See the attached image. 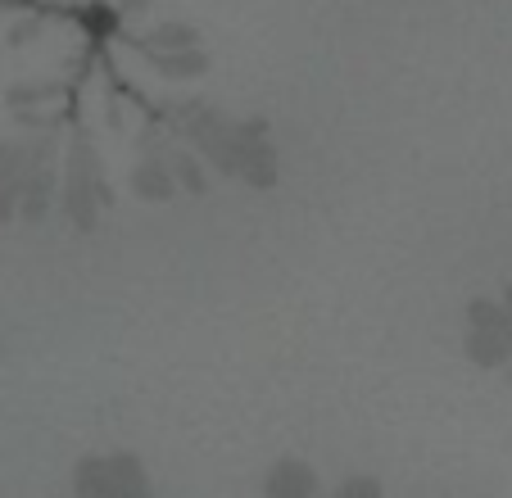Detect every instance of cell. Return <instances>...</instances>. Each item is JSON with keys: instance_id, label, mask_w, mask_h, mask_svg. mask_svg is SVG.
<instances>
[{"instance_id": "cell-1", "label": "cell", "mask_w": 512, "mask_h": 498, "mask_svg": "<svg viewBox=\"0 0 512 498\" xmlns=\"http://www.w3.org/2000/svg\"><path fill=\"white\" fill-rule=\"evenodd\" d=\"M114 204V191L105 182V168H100L96 150L87 141L73 145L68 154V173H64V218L73 231H96L100 209Z\"/></svg>"}, {"instance_id": "cell-2", "label": "cell", "mask_w": 512, "mask_h": 498, "mask_svg": "<svg viewBox=\"0 0 512 498\" xmlns=\"http://www.w3.org/2000/svg\"><path fill=\"white\" fill-rule=\"evenodd\" d=\"M463 354L485 372H499L512 363V313L503 308V299H472L467 304Z\"/></svg>"}, {"instance_id": "cell-3", "label": "cell", "mask_w": 512, "mask_h": 498, "mask_svg": "<svg viewBox=\"0 0 512 498\" xmlns=\"http://www.w3.org/2000/svg\"><path fill=\"white\" fill-rule=\"evenodd\" d=\"M73 489L91 498H145L150 476L132 453H105V458H82L73 471Z\"/></svg>"}, {"instance_id": "cell-4", "label": "cell", "mask_w": 512, "mask_h": 498, "mask_svg": "<svg viewBox=\"0 0 512 498\" xmlns=\"http://www.w3.org/2000/svg\"><path fill=\"white\" fill-rule=\"evenodd\" d=\"M322 489L318 471L309 467L304 458H277L263 476V494L268 498H313Z\"/></svg>"}, {"instance_id": "cell-5", "label": "cell", "mask_w": 512, "mask_h": 498, "mask_svg": "<svg viewBox=\"0 0 512 498\" xmlns=\"http://www.w3.org/2000/svg\"><path fill=\"white\" fill-rule=\"evenodd\" d=\"M132 195L145 204H168L177 195V177L168 168V154H145L132 168Z\"/></svg>"}, {"instance_id": "cell-6", "label": "cell", "mask_w": 512, "mask_h": 498, "mask_svg": "<svg viewBox=\"0 0 512 498\" xmlns=\"http://www.w3.org/2000/svg\"><path fill=\"white\" fill-rule=\"evenodd\" d=\"M145 55H150V64H155L164 77H173V82H191V77H204V73H209V55H204L200 46H182V50H145Z\"/></svg>"}, {"instance_id": "cell-7", "label": "cell", "mask_w": 512, "mask_h": 498, "mask_svg": "<svg viewBox=\"0 0 512 498\" xmlns=\"http://www.w3.org/2000/svg\"><path fill=\"white\" fill-rule=\"evenodd\" d=\"M168 168H173V177H177V191H186V195H209V168L200 163V154L177 150V154H168Z\"/></svg>"}, {"instance_id": "cell-8", "label": "cell", "mask_w": 512, "mask_h": 498, "mask_svg": "<svg viewBox=\"0 0 512 498\" xmlns=\"http://www.w3.org/2000/svg\"><path fill=\"white\" fill-rule=\"evenodd\" d=\"M182 46H200V32L191 23H159V28H150V37H141V50H182Z\"/></svg>"}, {"instance_id": "cell-9", "label": "cell", "mask_w": 512, "mask_h": 498, "mask_svg": "<svg viewBox=\"0 0 512 498\" xmlns=\"http://www.w3.org/2000/svg\"><path fill=\"white\" fill-rule=\"evenodd\" d=\"M336 494L340 498H381V494H386V485H381L377 476H345Z\"/></svg>"}, {"instance_id": "cell-10", "label": "cell", "mask_w": 512, "mask_h": 498, "mask_svg": "<svg viewBox=\"0 0 512 498\" xmlns=\"http://www.w3.org/2000/svg\"><path fill=\"white\" fill-rule=\"evenodd\" d=\"M10 218H19V168L10 177H0V227Z\"/></svg>"}, {"instance_id": "cell-11", "label": "cell", "mask_w": 512, "mask_h": 498, "mask_svg": "<svg viewBox=\"0 0 512 498\" xmlns=\"http://www.w3.org/2000/svg\"><path fill=\"white\" fill-rule=\"evenodd\" d=\"M55 96H59L55 82H46V87H41V82H28V87L10 91V105H23V100H55Z\"/></svg>"}, {"instance_id": "cell-12", "label": "cell", "mask_w": 512, "mask_h": 498, "mask_svg": "<svg viewBox=\"0 0 512 498\" xmlns=\"http://www.w3.org/2000/svg\"><path fill=\"white\" fill-rule=\"evenodd\" d=\"M150 10V0H118V19H136Z\"/></svg>"}, {"instance_id": "cell-13", "label": "cell", "mask_w": 512, "mask_h": 498, "mask_svg": "<svg viewBox=\"0 0 512 498\" xmlns=\"http://www.w3.org/2000/svg\"><path fill=\"white\" fill-rule=\"evenodd\" d=\"M37 32V19H23V23H14V32H10V46H23V41Z\"/></svg>"}, {"instance_id": "cell-14", "label": "cell", "mask_w": 512, "mask_h": 498, "mask_svg": "<svg viewBox=\"0 0 512 498\" xmlns=\"http://www.w3.org/2000/svg\"><path fill=\"white\" fill-rule=\"evenodd\" d=\"M14 168H19V150H10V145H0V177H10Z\"/></svg>"}, {"instance_id": "cell-15", "label": "cell", "mask_w": 512, "mask_h": 498, "mask_svg": "<svg viewBox=\"0 0 512 498\" xmlns=\"http://www.w3.org/2000/svg\"><path fill=\"white\" fill-rule=\"evenodd\" d=\"M503 372H508V385H512V363H508V367H503Z\"/></svg>"}]
</instances>
